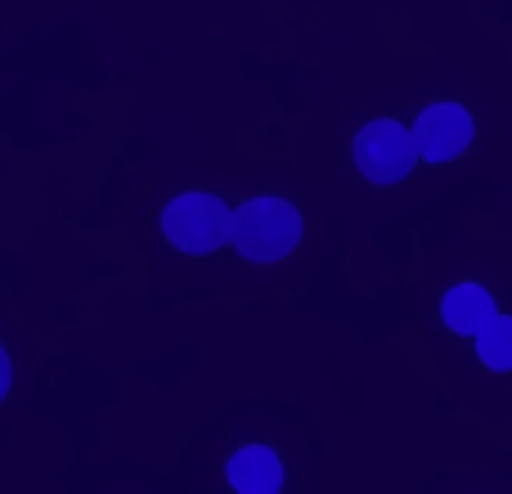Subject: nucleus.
Masks as SVG:
<instances>
[{
	"instance_id": "obj_6",
	"label": "nucleus",
	"mask_w": 512,
	"mask_h": 494,
	"mask_svg": "<svg viewBox=\"0 0 512 494\" xmlns=\"http://www.w3.org/2000/svg\"><path fill=\"white\" fill-rule=\"evenodd\" d=\"M225 477L243 494H274V490H283V463H279V454L265 450V445H248V450H239L230 459Z\"/></svg>"
},
{
	"instance_id": "obj_8",
	"label": "nucleus",
	"mask_w": 512,
	"mask_h": 494,
	"mask_svg": "<svg viewBox=\"0 0 512 494\" xmlns=\"http://www.w3.org/2000/svg\"><path fill=\"white\" fill-rule=\"evenodd\" d=\"M5 391H9V355L0 346V400H5Z\"/></svg>"
},
{
	"instance_id": "obj_2",
	"label": "nucleus",
	"mask_w": 512,
	"mask_h": 494,
	"mask_svg": "<svg viewBox=\"0 0 512 494\" xmlns=\"http://www.w3.org/2000/svg\"><path fill=\"white\" fill-rule=\"evenodd\" d=\"M230 207L216 194H180L162 212V234L189 256H207L230 243Z\"/></svg>"
},
{
	"instance_id": "obj_4",
	"label": "nucleus",
	"mask_w": 512,
	"mask_h": 494,
	"mask_svg": "<svg viewBox=\"0 0 512 494\" xmlns=\"http://www.w3.org/2000/svg\"><path fill=\"white\" fill-rule=\"evenodd\" d=\"M414 149L418 158L427 162H454L459 153H468L472 135H477V126H472V113L463 104H454V99H441V104H427L423 113H418L414 122Z\"/></svg>"
},
{
	"instance_id": "obj_3",
	"label": "nucleus",
	"mask_w": 512,
	"mask_h": 494,
	"mask_svg": "<svg viewBox=\"0 0 512 494\" xmlns=\"http://www.w3.org/2000/svg\"><path fill=\"white\" fill-rule=\"evenodd\" d=\"M418 149H414V135L409 126L391 122V117H378V122L360 126L355 135V167L373 180V185H396L414 171Z\"/></svg>"
},
{
	"instance_id": "obj_1",
	"label": "nucleus",
	"mask_w": 512,
	"mask_h": 494,
	"mask_svg": "<svg viewBox=\"0 0 512 494\" xmlns=\"http://www.w3.org/2000/svg\"><path fill=\"white\" fill-rule=\"evenodd\" d=\"M301 212L288 198H248L243 207H234L230 216V243L248 261H283L292 247L301 243Z\"/></svg>"
},
{
	"instance_id": "obj_5",
	"label": "nucleus",
	"mask_w": 512,
	"mask_h": 494,
	"mask_svg": "<svg viewBox=\"0 0 512 494\" xmlns=\"http://www.w3.org/2000/svg\"><path fill=\"white\" fill-rule=\"evenodd\" d=\"M495 315H499L495 297H490L481 283H459V288H450L441 301L445 328H454V333H463V337H477Z\"/></svg>"
},
{
	"instance_id": "obj_7",
	"label": "nucleus",
	"mask_w": 512,
	"mask_h": 494,
	"mask_svg": "<svg viewBox=\"0 0 512 494\" xmlns=\"http://www.w3.org/2000/svg\"><path fill=\"white\" fill-rule=\"evenodd\" d=\"M477 355L486 369L512 373V315H495L486 328L477 333Z\"/></svg>"
}]
</instances>
